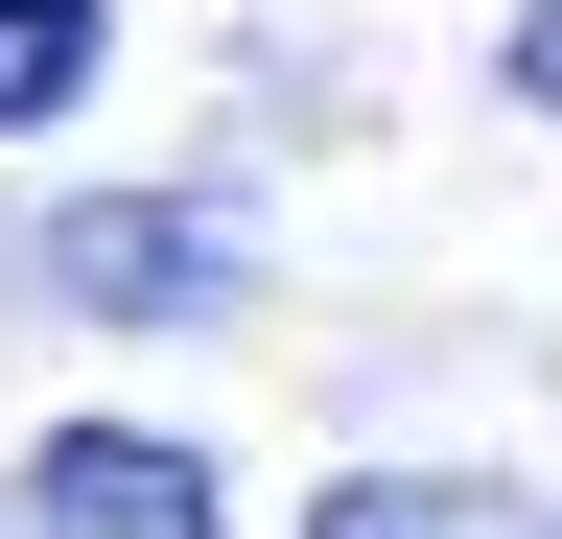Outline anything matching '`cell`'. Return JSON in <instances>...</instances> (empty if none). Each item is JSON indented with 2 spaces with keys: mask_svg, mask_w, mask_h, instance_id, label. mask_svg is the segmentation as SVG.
Returning <instances> with one entry per match:
<instances>
[{
  "mask_svg": "<svg viewBox=\"0 0 562 539\" xmlns=\"http://www.w3.org/2000/svg\"><path fill=\"white\" fill-rule=\"evenodd\" d=\"M94 94V0H0V142Z\"/></svg>",
  "mask_w": 562,
  "mask_h": 539,
  "instance_id": "cell-3",
  "label": "cell"
},
{
  "mask_svg": "<svg viewBox=\"0 0 562 539\" xmlns=\"http://www.w3.org/2000/svg\"><path fill=\"white\" fill-rule=\"evenodd\" d=\"M328 539H469V493H328Z\"/></svg>",
  "mask_w": 562,
  "mask_h": 539,
  "instance_id": "cell-5",
  "label": "cell"
},
{
  "mask_svg": "<svg viewBox=\"0 0 562 539\" xmlns=\"http://www.w3.org/2000/svg\"><path fill=\"white\" fill-rule=\"evenodd\" d=\"M47 282H70V305H117V328H165V305H211V212H165V188H140V212H70V235H47Z\"/></svg>",
  "mask_w": 562,
  "mask_h": 539,
  "instance_id": "cell-2",
  "label": "cell"
},
{
  "mask_svg": "<svg viewBox=\"0 0 562 539\" xmlns=\"http://www.w3.org/2000/svg\"><path fill=\"white\" fill-rule=\"evenodd\" d=\"M0 539H235V516H211V469L165 423H47L24 493H0Z\"/></svg>",
  "mask_w": 562,
  "mask_h": 539,
  "instance_id": "cell-1",
  "label": "cell"
},
{
  "mask_svg": "<svg viewBox=\"0 0 562 539\" xmlns=\"http://www.w3.org/2000/svg\"><path fill=\"white\" fill-rule=\"evenodd\" d=\"M492 94H516V117H562V0H516V47H492Z\"/></svg>",
  "mask_w": 562,
  "mask_h": 539,
  "instance_id": "cell-4",
  "label": "cell"
}]
</instances>
